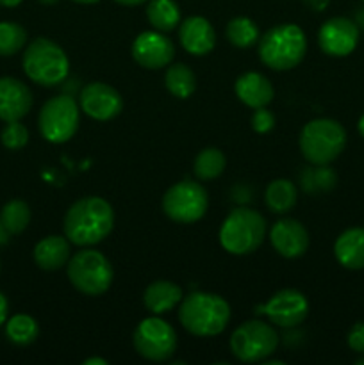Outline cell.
I'll list each match as a JSON object with an SVG mask.
<instances>
[{
    "label": "cell",
    "instance_id": "6da1fadb",
    "mask_svg": "<svg viewBox=\"0 0 364 365\" xmlns=\"http://www.w3.org/2000/svg\"><path fill=\"white\" fill-rule=\"evenodd\" d=\"M114 210L107 200L100 196H86L77 200L64 214V237L81 248L102 242L113 232Z\"/></svg>",
    "mask_w": 364,
    "mask_h": 365
},
{
    "label": "cell",
    "instance_id": "7a4b0ae2",
    "mask_svg": "<svg viewBox=\"0 0 364 365\" xmlns=\"http://www.w3.org/2000/svg\"><path fill=\"white\" fill-rule=\"evenodd\" d=\"M178 321L191 335L214 337L227 328L231 307L221 296L213 292H191L182 298Z\"/></svg>",
    "mask_w": 364,
    "mask_h": 365
},
{
    "label": "cell",
    "instance_id": "3957f363",
    "mask_svg": "<svg viewBox=\"0 0 364 365\" xmlns=\"http://www.w3.org/2000/svg\"><path fill=\"white\" fill-rule=\"evenodd\" d=\"M307 52V38L295 24H282L271 27L259 38V57L268 68L275 71L293 70L302 63Z\"/></svg>",
    "mask_w": 364,
    "mask_h": 365
},
{
    "label": "cell",
    "instance_id": "277c9868",
    "mask_svg": "<svg viewBox=\"0 0 364 365\" xmlns=\"http://www.w3.org/2000/svg\"><path fill=\"white\" fill-rule=\"evenodd\" d=\"M298 145L307 163L328 166L345 150L346 130L339 121L330 118H318L302 128Z\"/></svg>",
    "mask_w": 364,
    "mask_h": 365
},
{
    "label": "cell",
    "instance_id": "5b68a950",
    "mask_svg": "<svg viewBox=\"0 0 364 365\" xmlns=\"http://www.w3.org/2000/svg\"><path fill=\"white\" fill-rule=\"evenodd\" d=\"M218 237L221 248L231 255H250L266 237V221L257 210L238 207L225 217Z\"/></svg>",
    "mask_w": 364,
    "mask_h": 365
},
{
    "label": "cell",
    "instance_id": "8992f818",
    "mask_svg": "<svg viewBox=\"0 0 364 365\" xmlns=\"http://www.w3.org/2000/svg\"><path fill=\"white\" fill-rule=\"evenodd\" d=\"M21 64L25 75L43 88H52L64 82L70 71L66 52L49 38H36L25 48Z\"/></svg>",
    "mask_w": 364,
    "mask_h": 365
},
{
    "label": "cell",
    "instance_id": "52a82bcc",
    "mask_svg": "<svg viewBox=\"0 0 364 365\" xmlns=\"http://www.w3.org/2000/svg\"><path fill=\"white\" fill-rule=\"evenodd\" d=\"M68 280L86 296H102L113 284L114 271L109 259L96 250L86 248L70 257L66 266Z\"/></svg>",
    "mask_w": 364,
    "mask_h": 365
},
{
    "label": "cell",
    "instance_id": "ba28073f",
    "mask_svg": "<svg viewBox=\"0 0 364 365\" xmlns=\"http://www.w3.org/2000/svg\"><path fill=\"white\" fill-rule=\"evenodd\" d=\"M81 107L68 93L46 100L38 116V127L43 138L52 145L70 141L79 128Z\"/></svg>",
    "mask_w": 364,
    "mask_h": 365
},
{
    "label": "cell",
    "instance_id": "9c48e42d",
    "mask_svg": "<svg viewBox=\"0 0 364 365\" xmlns=\"http://www.w3.org/2000/svg\"><path fill=\"white\" fill-rule=\"evenodd\" d=\"M278 334L263 321H246L234 330L231 337V351L239 362H264L275 353Z\"/></svg>",
    "mask_w": 364,
    "mask_h": 365
},
{
    "label": "cell",
    "instance_id": "30bf717a",
    "mask_svg": "<svg viewBox=\"0 0 364 365\" xmlns=\"http://www.w3.org/2000/svg\"><path fill=\"white\" fill-rule=\"evenodd\" d=\"M207 207V191L195 180L177 182L163 196V212L181 225H191L202 220Z\"/></svg>",
    "mask_w": 364,
    "mask_h": 365
},
{
    "label": "cell",
    "instance_id": "8fae6325",
    "mask_svg": "<svg viewBox=\"0 0 364 365\" xmlns=\"http://www.w3.org/2000/svg\"><path fill=\"white\" fill-rule=\"evenodd\" d=\"M132 342L139 356L150 362H164L171 359L177 349V334L166 321L146 317L136 327Z\"/></svg>",
    "mask_w": 364,
    "mask_h": 365
},
{
    "label": "cell",
    "instance_id": "7c38bea8",
    "mask_svg": "<svg viewBox=\"0 0 364 365\" xmlns=\"http://www.w3.org/2000/svg\"><path fill=\"white\" fill-rule=\"evenodd\" d=\"M79 107L91 120L109 121L121 113L123 98L109 84L89 82L79 91Z\"/></svg>",
    "mask_w": 364,
    "mask_h": 365
},
{
    "label": "cell",
    "instance_id": "4fadbf2b",
    "mask_svg": "<svg viewBox=\"0 0 364 365\" xmlns=\"http://www.w3.org/2000/svg\"><path fill=\"white\" fill-rule=\"evenodd\" d=\"M263 309L264 310L261 312L266 314L271 323L285 328V330H291L305 321L307 314H309V302L300 291L282 289L268 299Z\"/></svg>",
    "mask_w": 364,
    "mask_h": 365
},
{
    "label": "cell",
    "instance_id": "5bb4252c",
    "mask_svg": "<svg viewBox=\"0 0 364 365\" xmlns=\"http://www.w3.org/2000/svg\"><path fill=\"white\" fill-rule=\"evenodd\" d=\"M318 43L327 56H350L359 43V25L345 16L330 18L321 25L318 32Z\"/></svg>",
    "mask_w": 364,
    "mask_h": 365
},
{
    "label": "cell",
    "instance_id": "9a60e30c",
    "mask_svg": "<svg viewBox=\"0 0 364 365\" xmlns=\"http://www.w3.org/2000/svg\"><path fill=\"white\" fill-rule=\"evenodd\" d=\"M132 57L146 70H161L173 61L175 46L163 32L145 31L132 43Z\"/></svg>",
    "mask_w": 364,
    "mask_h": 365
},
{
    "label": "cell",
    "instance_id": "2e32d148",
    "mask_svg": "<svg viewBox=\"0 0 364 365\" xmlns=\"http://www.w3.org/2000/svg\"><path fill=\"white\" fill-rule=\"evenodd\" d=\"M270 241L275 252L284 259H298L309 248V232L296 220H278L270 230Z\"/></svg>",
    "mask_w": 364,
    "mask_h": 365
},
{
    "label": "cell",
    "instance_id": "e0dca14e",
    "mask_svg": "<svg viewBox=\"0 0 364 365\" xmlns=\"http://www.w3.org/2000/svg\"><path fill=\"white\" fill-rule=\"evenodd\" d=\"M32 93L14 77H0V120L20 121L32 109Z\"/></svg>",
    "mask_w": 364,
    "mask_h": 365
},
{
    "label": "cell",
    "instance_id": "ac0fdd59",
    "mask_svg": "<svg viewBox=\"0 0 364 365\" xmlns=\"http://www.w3.org/2000/svg\"><path fill=\"white\" fill-rule=\"evenodd\" d=\"M178 39L182 48L191 56H207L216 45L213 25L203 16L186 18L178 29Z\"/></svg>",
    "mask_w": 364,
    "mask_h": 365
},
{
    "label": "cell",
    "instance_id": "d6986e66",
    "mask_svg": "<svg viewBox=\"0 0 364 365\" xmlns=\"http://www.w3.org/2000/svg\"><path fill=\"white\" fill-rule=\"evenodd\" d=\"M234 91L236 96L250 109L266 107L275 96L271 82L257 71H246V73L239 75L234 84Z\"/></svg>",
    "mask_w": 364,
    "mask_h": 365
},
{
    "label": "cell",
    "instance_id": "ffe728a7",
    "mask_svg": "<svg viewBox=\"0 0 364 365\" xmlns=\"http://www.w3.org/2000/svg\"><path fill=\"white\" fill-rule=\"evenodd\" d=\"M334 255L345 269H364V228L353 227L343 232L334 242Z\"/></svg>",
    "mask_w": 364,
    "mask_h": 365
},
{
    "label": "cell",
    "instance_id": "44dd1931",
    "mask_svg": "<svg viewBox=\"0 0 364 365\" xmlns=\"http://www.w3.org/2000/svg\"><path fill=\"white\" fill-rule=\"evenodd\" d=\"M70 257V241L63 235H49L34 246V262L43 271H59Z\"/></svg>",
    "mask_w": 364,
    "mask_h": 365
},
{
    "label": "cell",
    "instance_id": "7402d4cb",
    "mask_svg": "<svg viewBox=\"0 0 364 365\" xmlns=\"http://www.w3.org/2000/svg\"><path fill=\"white\" fill-rule=\"evenodd\" d=\"M182 289L168 280H157L146 287L143 303L152 314H166L182 302Z\"/></svg>",
    "mask_w": 364,
    "mask_h": 365
},
{
    "label": "cell",
    "instance_id": "603a6c76",
    "mask_svg": "<svg viewBox=\"0 0 364 365\" xmlns=\"http://www.w3.org/2000/svg\"><path fill=\"white\" fill-rule=\"evenodd\" d=\"M264 202L268 209L275 214H285L295 209L298 202V191L296 185L288 178H277L271 182L264 192Z\"/></svg>",
    "mask_w": 364,
    "mask_h": 365
},
{
    "label": "cell",
    "instance_id": "cb8c5ba5",
    "mask_svg": "<svg viewBox=\"0 0 364 365\" xmlns=\"http://www.w3.org/2000/svg\"><path fill=\"white\" fill-rule=\"evenodd\" d=\"M146 18L156 31L170 32L181 24V9L175 0H150Z\"/></svg>",
    "mask_w": 364,
    "mask_h": 365
},
{
    "label": "cell",
    "instance_id": "d4e9b609",
    "mask_svg": "<svg viewBox=\"0 0 364 365\" xmlns=\"http://www.w3.org/2000/svg\"><path fill=\"white\" fill-rule=\"evenodd\" d=\"M164 84L166 89L175 98H189L196 89V77L193 70L186 64L177 63L171 64L164 75Z\"/></svg>",
    "mask_w": 364,
    "mask_h": 365
},
{
    "label": "cell",
    "instance_id": "484cf974",
    "mask_svg": "<svg viewBox=\"0 0 364 365\" xmlns=\"http://www.w3.org/2000/svg\"><path fill=\"white\" fill-rule=\"evenodd\" d=\"M39 327L34 317L27 314H16L6 321V337L14 346H29L38 339Z\"/></svg>",
    "mask_w": 364,
    "mask_h": 365
},
{
    "label": "cell",
    "instance_id": "4316f807",
    "mask_svg": "<svg viewBox=\"0 0 364 365\" xmlns=\"http://www.w3.org/2000/svg\"><path fill=\"white\" fill-rule=\"evenodd\" d=\"M225 166H227V159H225L223 152L211 146V148H203L195 157L193 171L200 180H214L223 173Z\"/></svg>",
    "mask_w": 364,
    "mask_h": 365
},
{
    "label": "cell",
    "instance_id": "83f0119b",
    "mask_svg": "<svg viewBox=\"0 0 364 365\" xmlns=\"http://www.w3.org/2000/svg\"><path fill=\"white\" fill-rule=\"evenodd\" d=\"M338 177L334 171L327 166H313L305 168L300 175V184H302L303 191L310 192V195H320V192H327L334 189Z\"/></svg>",
    "mask_w": 364,
    "mask_h": 365
},
{
    "label": "cell",
    "instance_id": "f1b7e54d",
    "mask_svg": "<svg viewBox=\"0 0 364 365\" xmlns=\"http://www.w3.org/2000/svg\"><path fill=\"white\" fill-rule=\"evenodd\" d=\"M227 39L238 48H250L259 41V29L250 18L236 16L227 24Z\"/></svg>",
    "mask_w": 364,
    "mask_h": 365
},
{
    "label": "cell",
    "instance_id": "f546056e",
    "mask_svg": "<svg viewBox=\"0 0 364 365\" xmlns=\"http://www.w3.org/2000/svg\"><path fill=\"white\" fill-rule=\"evenodd\" d=\"M0 220L11 235L21 234L31 223V209L24 200H11L0 210Z\"/></svg>",
    "mask_w": 364,
    "mask_h": 365
},
{
    "label": "cell",
    "instance_id": "4dcf8cb0",
    "mask_svg": "<svg viewBox=\"0 0 364 365\" xmlns=\"http://www.w3.org/2000/svg\"><path fill=\"white\" fill-rule=\"evenodd\" d=\"M27 43V31L14 21H0V57H11Z\"/></svg>",
    "mask_w": 364,
    "mask_h": 365
},
{
    "label": "cell",
    "instance_id": "1f68e13d",
    "mask_svg": "<svg viewBox=\"0 0 364 365\" xmlns=\"http://www.w3.org/2000/svg\"><path fill=\"white\" fill-rule=\"evenodd\" d=\"M0 141L7 150H20L29 143V130L20 121H9L0 134Z\"/></svg>",
    "mask_w": 364,
    "mask_h": 365
},
{
    "label": "cell",
    "instance_id": "d6a6232c",
    "mask_svg": "<svg viewBox=\"0 0 364 365\" xmlns=\"http://www.w3.org/2000/svg\"><path fill=\"white\" fill-rule=\"evenodd\" d=\"M250 123H252V128L257 134H266L275 127V116L266 107H259V109L253 110Z\"/></svg>",
    "mask_w": 364,
    "mask_h": 365
},
{
    "label": "cell",
    "instance_id": "836d02e7",
    "mask_svg": "<svg viewBox=\"0 0 364 365\" xmlns=\"http://www.w3.org/2000/svg\"><path fill=\"white\" fill-rule=\"evenodd\" d=\"M348 348L364 355V323H355L348 334Z\"/></svg>",
    "mask_w": 364,
    "mask_h": 365
},
{
    "label": "cell",
    "instance_id": "e575fe53",
    "mask_svg": "<svg viewBox=\"0 0 364 365\" xmlns=\"http://www.w3.org/2000/svg\"><path fill=\"white\" fill-rule=\"evenodd\" d=\"M303 4H305V6L309 7L310 11H316V13H321V11L327 9L328 4H330V0H303Z\"/></svg>",
    "mask_w": 364,
    "mask_h": 365
},
{
    "label": "cell",
    "instance_id": "d590c367",
    "mask_svg": "<svg viewBox=\"0 0 364 365\" xmlns=\"http://www.w3.org/2000/svg\"><path fill=\"white\" fill-rule=\"evenodd\" d=\"M7 312H9V305H7V298L0 292V327L7 321Z\"/></svg>",
    "mask_w": 364,
    "mask_h": 365
},
{
    "label": "cell",
    "instance_id": "8d00e7d4",
    "mask_svg": "<svg viewBox=\"0 0 364 365\" xmlns=\"http://www.w3.org/2000/svg\"><path fill=\"white\" fill-rule=\"evenodd\" d=\"M9 237H11L9 230H7L6 225H4L2 220H0V246L7 245V242H9Z\"/></svg>",
    "mask_w": 364,
    "mask_h": 365
},
{
    "label": "cell",
    "instance_id": "74e56055",
    "mask_svg": "<svg viewBox=\"0 0 364 365\" xmlns=\"http://www.w3.org/2000/svg\"><path fill=\"white\" fill-rule=\"evenodd\" d=\"M114 2H118V4H120V6L134 7V6H141V4L146 2V0H114Z\"/></svg>",
    "mask_w": 364,
    "mask_h": 365
},
{
    "label": "cell",
    "instance_id": "f35d334b",
    "mask_svg": "<svg viewBox=\"0 0 364 365\" xmlns=\"http://www.w3.org/2000/svg\"><path fill=\"white\" fill-rule=\"evenodd\" d=\"M82 364H84V365H107V360L98 359V356H91V359L84 360Z\"/></svg>",
    "mask_w": 364,
    "mask_h": 365
},
{
    "label": "cell",
    "instance_id": "ab89813d",
    "mask_svg": "<svg viewBox=\"0 0 364 365\" xmlns=\"http://www.w3.org/2000/svg\"><path fill=\"white\" fill-rule=\"evenodd\" d=\"M21 2H24V0H0V6H4V7H16V6H20Z\"/></svg>",
    "mask_w": 364,
    "mask_h": 365
},
{
    "label": "cell",
    "instance_id": "60d3db41",
    "mask_svg": "<svg viewBox=\"0 0 364 365\" xmlns=\"http://www.w3.org/2000/svg\"><path fill=\"white\" fill-rule=\"evenodd\" d=\"M357 128H359V134L364 138V114L359 118V123H357Z\"/></svg>",
    "mask_w": 364,
    "mask_h": 365
},
{
    "label": "cell",
    "instance_id": "b9f144b4",
    "mask_svg": "<svg viewBox=\"0 0 364 365\" xmlns=\"http://www.w3.org/2000/svg\"><path fill=\"white\" fill-rule=\"evenodd\" d=\"M264 364H266V365H284V362H282V360H270V359L264 360Z\"/></svg>",
    "mask_w": 364,
    "mask_h": 365
},
{
    "label": "cell",
    "instance_id": "7bdbcfd3",
    "mask_svg": "<svg viewBox=\"0 0 364 365\" xmlns=\"http://www.w3.org/2000/svg\"><path fill=\"white\" fill-rule=\"evenodd\" d=\"M71 2H75V4H96L98 0H71Z\"/></svg>",
    "mask_w": 364,
    "mask_h": 365
},
{
    "label": "cell",
    "instance_id": "ee69618b",
    "mask_svg": "<svg viewBox=\"0 0 364 365\" xmlns=\"http://www.w3.org/2000/svg\"><path fill=\"white\" fill-rule=\"evenodd\" d=\"M41 4H45V6H52V4H57L59 0H39Z\"/></svg>",
    "mask_w": 364,
    "mask_h": 365
},
{
    "label": "cell",
    "instance_id": "f6af8a7d",
    "mask_svg": "<svg viewBox=\"0 0 364 365\" xmlns=\"http://www.w3.org/2000/svg\"><path fill=\"white\" fill-rule=\"evenodd\" d=\"M355 364H357V365H364V356H360L359 360H355Z\"/></svg>",
    "mask_w": 364,
    "mask_h": 365
},
{
    "label": "cell",
    "instance_id": "bcb514c9",
    "mask_svg": "<svg viewBox=\"0 0 364 365\" xmlns=\"http://www.w3.org/2000/svg\"><path fill=\"white\" fill-rule=\"evenodd\" d=\"M363 2H364V0H363Z\"/></svg>",
    "mask_w": 364,
    "mask_h": 365
}]
</instances>
